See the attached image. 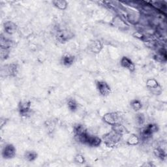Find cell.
I'll use <instances>...</instances> for the list:
<instances>
[{
	"mask_svg": "<svg viewBox=\"0 0 167 167\" xmlns=\"http://www.w3.org/2000/svg\"><path fill=\"white\" fill-rule=\"evenodd\" d=\"M122 134L113 131L104 136L105 142L107 146H113L119 141L121 139Z\"/></svg>",
	"mask_w": 167,
	"mask_h": 167,
	"instance_id": "cell-1",
	"label": "cell"
},
{
	"mask_svg": "<svg viewBox=\"0 0 167 167\" xmlns=\"http://www.w3.org/2000/svg\"><path fill=\"white\" fill-rule=\"evenodd\" d=\"M158 127L155 124H149L146 127L142 129L141 132L142 138L144 140H147L151 138L152 134L154 132L157 131Z\"/></svg>",
	"mask_w": 167,
	"mask_h": 167,
	"instance_id": "cell-2",
	"label": "cell"
},
{
	"mask_svg": "<svg viewBox=\"0 0 167 167\" xmlns=\"http://www.w3.org/2000/svg\"><path fill=\"white\" fill-rule=\"evenodd\" d=\"M16 154V149L12 144H7L4 147L2 151V155L5 159H11Z\"/></svg>",
	"mask_w": 167,
	"mask_h": 167,
	"instance_id": "cell-3",
	"label": "cell"
},
{
	"mask_svg": "<svg viewBox=\"0 0 167 167\" xmlns=\"http://www.w3.org/2000/svg\"><path fill=\"white\" fill-rule=\"evenodd\" d=\"M103 119L104 121L107 123V124L114 125L116 124H117L119 123V116L115 112H111V113H108L106 114L103 117Z\"/></svg>",
	"mask_w": 167,
	"mask_h": 167,
	"instance_id": "cell-4",
	"label": "cell"
},
{
	"mask_svg": "<svg viewBox=\"0 0 167 167\" xmlns=\"http://www.w3.org/2000/svg\"><path fill=\"white\" fill-rule=\"evenodd\" d=\"M97 86L100 93L103 96H107L111 93L110 88L107 82H103V81H99L97 82Z\"/></svg>",
	"mask_w": 167,
	"mask_h": 167,
	"instance_id": "cell-5",
	"label": "cell"
},
{
	"mask_svg": "<svg viewBox=\"0 0 167 167\" xmlns=\"http://www.w3.org/2000/svg\"><path fill=\"white\" fill-rule=\"evenodd\" d=\"M31 103L29 100H22L19 104V111L22 116H26L30 110Z\"/></svg>",
	"mask_w": 167,
	"mask_h": 167,
	"instance_id": "cell-6",
	"label": "cell"
},
{
	"mask_svg": "<svg viewBox=\"0 0 167 167\" xmlns=\"http://www.w3.org/2000/svg\"><path fill=\"white\" fill-rule=\"evenodd\" d=\"M73 37V35L70 32L67 31H58L57 34V38L59 41L61 43L68 41L69 39Z\"/></svg>",
	"mask_w": 167,
	"mask_h": 167,
	"instance_id": "cell-7",
	"label": "cell"
},
{
	"mask_svg": "<svg viewBox=\"0 0 167 167\" xmlns=\"http://www.w3.org/2000/svg\"><path fill=\"white\" fill-rule=\"evenodd\" d=\"M121 64L122 67L128 69L130 71H134V65L132 61L127 57H123L121 60Z\"/></svg>",
	"mask_w": 167,
	"mask_h": 167,
	"instance_id": "cell-8",
	"label": "cell"
},
{
	"mask_svg": "<svg viewBox=\"0 0 167 167\" xmlns=\"http://www.w3.org/2000/svg\"><path fill=\"white\" fill-rule=\"evenodd\" d=\"M101 143V140H100L99 137L97 136H89L88 139L86 142V144L92 147H97Z\"/></svg>",
	"mask_w": 167,
	"mask_h": 167,
	"instance_id": "cell-9",
	"label": "cell"
},
{
	"mask_svg": "<svg viewBox=\"0 0 167 167\" xmlns=\"http://www.w3.org/2000/svg\"><path fill=\"white\" fill-rule=\"evenodd\" d=\"M4 29L7 33L13 34L16 30V25L11 21L6 22L4 24Z\"/></svg>",
	"mask_w": 167,
	"mask_h": 167,
	"instance_id": "cell-10",
	"label": "cell"
},
{
	"mask_svg": "<svg viewBox=\"0 0 167 167\" xmlns=\"http://www.w3.org/2000/svg\"><path fill=\"white\" fill-rule=\"evenodd\" d=\"M5 73L6 75L14 76L17 73V65L16 64H10L5 66Z\"/></svg>",
	"mask_w": 167,
	"mask_h": 167,
	"instance_id": "cell-11",
	"label": "cell"
},
{
	"mask_svg": "<svg viewBox=\"0 0 167 167\" xmlns=\"http://www.w3.org/2000/svg\"><path fill=\"white\" fill-rule=\"evenodd\" d=\"M24 157H25V159L27 161H33L34 160H35L37 157V153L35 151H26L25 155H24Z\"/></svg>",
	"mask_w": 167,
	"mask_h": 167,
	"instance_id": "cell-12",
	"label": "cell"
},
{
	"mask_svg": "<svg viewBox=\"0 0 167 167\" xmlns=\"http://www.w3.org/2000/svg\"><path fill=\"white\" fill-rule=\"evenodd\" d=\"M91 50L92 52H94L95 53L99 52L102 48V45L100 43V41H94L91 45Z\"/></svg>",
	"mask_w": 167,
	"mask_h": 167,
	"instance_id": "cell-13",
	"label": "cell"
},
{
	"mask_svg": "<svg viewBox=\"0 0 167 167\" xmlns=\"http://www.w3.org/2000/svg\"><path fill=\"white\" fill-rule=\"evenodd\" d=\"M74 57L70 55H66L62 58V61L63 65L66 66H69L72 65L74 62Z\"/></svg>",
	"mask_w": 167,
	"mask_h": 167,
	"instance_id": "cell-14",
	"label": "cell"
},
{
	"mask_svg": "<svg viewBox=\"0 0 167 167\" xmlns=\"http://www.w3.org/2000/svg\"><path fill=\"white\" fill-rule=\"evenodd\" d=\"M157 59L158 61H166V50H164V49H160L158 51V54L157 55Z\"/></svg>",
	"mask_w": 167,
	"mask_h": 167,
	"instance_id": "cell-15",
	"label": "cell"
},
{
	"mask_svg": "<svg viewBox=\"0 0 167 167\" xmlns=\"http://www.w3.org/2000/svg\"><path fill=\"white\" fill-rule=\"evenodd\" d=\"M74 131H75L76 136H79L80 135L86 132L85 128L84 127V126H82V125H77V126H75Z\"/></svg>",
	"mask_w": 167,
	"mask_h": 167,
	"instance_id": "cell-16",
	"label": "cell"
},
{
	"mask_svg": "<svg viewBox=\"0 0 167 167\" xmlns=\"http://www.w3.org/2000/svg\"><path fill=\"white\" fill-rule=\"evenodd\" d=\"M68 107L71 111L75 112L78 109V104L74 99H69L67 102Z\"/></svg>",
	"mask_w": 167,
	"mask_h": 167,
	"instance_id": "cell-17",
	"label": "cell"
},
{
	"mask_svg": "<svg viewBox=\"0 0 167 167\" xmlns=\"http://www.w3.org/2000/svg\"><path fill=\"white\" fill-rule=\"evenodd\" d=\"M53 3L54 4L56 7H57L60 9L64 10L67 8V3L65 1H54Z\"/></svg>",
	"mask_w": 167,
	"mask_h": 167,
	"instance_id": "cell-18",
	"label": "cell"
},
{
	"mask_svg": "<svg viewBox=\"0 0 167 167\" xmlns=\"http://www.w3.org/2000/svg\"><path fill=\"white\" fill-rule=\"evenodd\" d=\"M131 105L132 109L136 111H138V110H141L142 108V103L138 100H132L131 103Z\"/></svg>",
	"mask_w": 167,
	"mask_h": 167,
	"instance_id": "cell-19",
	"label": "cell"
},
{
	"mask_svg": "<svg viewBox=\"0 0 167 167\" xmlns=\"http://www.w3.org/2000/svg\"><path fill=\"white\" fill-rule=\"evenodd\" d=\"M138 142L139 140L138 137L135 136V135H132L127 141V144L129 145H136L138 143Z\"/></svg>",
	"mask_w": 167,
	"mask_h": 167,
	"instance_id": "cell-20",
	"label": "cell"
},
{
	"mask_svg": "<svg viewBox=\"0 0 167 167\" xmlns=\"http://www.w3.org/2000/svg\"><path fill=\"white\" fill-rule=\"evenodd\" d=\"M155 155L157 157H158L159 158H160L162 160H163L164 159H165L166 157V155L164 151L162 149H157L155 150Z\"/></svg>",
	"mask_w": 167,
	"mask_h": 167,
	"instance_id": "cell-21",
	"label": "cell"
},
{
	"mask_svg": "<svg viewBox=\"0 0 167 167\" xmlns=\"http://www.w3.org/2000/svg\"><path fill=\"white\" fill-rule=\"evenodd\" d=\"M147 86L150 88H156L158 86L159 84L154 79H149L146 82Z\"/></svg>",
	"mask_w": 167,
	"mask_h": 167,
	"instance_id": "cell-22",
	"label": "cell"
},
{
	"mask_svg": "<svg viewBox=\"0 0 167 167\" xmlns=\"http://www.w3.org/2000/svg\"><path fill=\"white\" fill-rule=\"evenodd\" d=\"M136 122L139 125H142L144 124V116L142 114H139L136 116Z\"/></svg>",
	"mask_w": 167,
	"mask_h": 167,
	"instance_id": "cell-23",
	"label": "cell"
},
{
	"mask_svg": "<svg viewBox=\"0 0 167 167\" xmlns=\"http://www.w3.org/2000/svg\"><path fill=\"white\" fill-rule=\"evenodd\" d=\"M9 48L1 47V56L2 59H6L9 55Z\"/></svg>",
	"mask_w": 167,
	"mask_h": 167,
	"instance_id": "cell-24",
	"label": "cell"
},
{
	"mask_svg": "<svg viewBox=\"0 0 167 167\" xmlns=\"http://www.w3.org/2000/svg\"><path fill=\"white\" fill-rule=\"evenodd\" d=\"M75 161L78 163L83 164L85 162V159H84V157L82 155L78 154L75 157Z\"/></svg>",
	"mask_w": 167,
	"mask_h": 167,
	"instance_id": "cell-25",
	"label": "cell"
},
{
	"mask_svg": "<svg viewBox=\"0 0 167 167\" xmlns=\"http://www.w3.org/2000/svg\"><path fill=\"white\" fill-rule=\"evenodd\" d=\"M134 35L136 37H138L139 39H142V35L141 33H135Z\"/></svg>",
	"mask_w": 167,
	"mask_h": 167,
	"instance_id": "cell-26",
	"label": "cell"
}]
</instances>
